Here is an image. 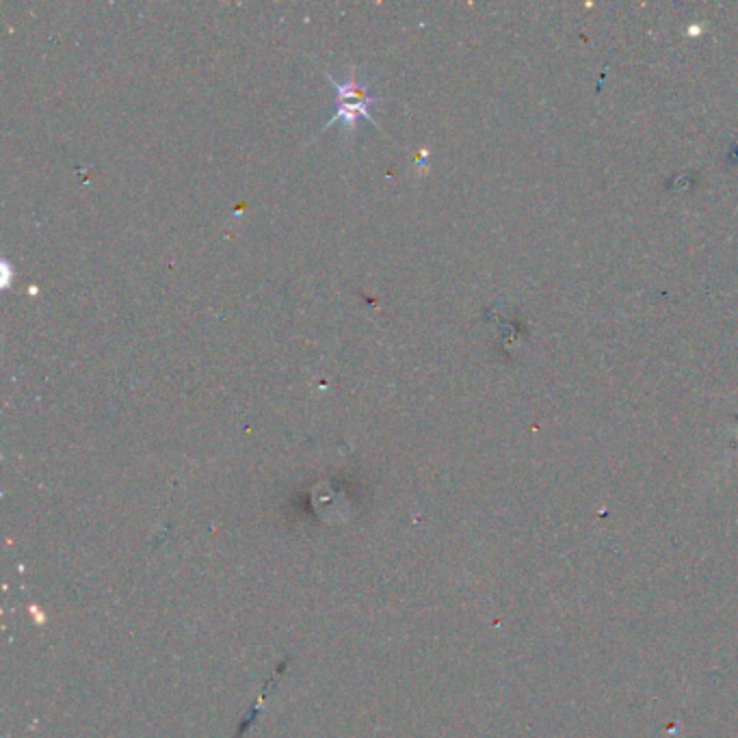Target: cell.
I'll use <instances>...</instances> for the list:
<instances>
[{"mask_svg":"<svg viewBox=\"0 0 738 738\" xmlns=\"http://www.w3.org/2000/svg\"><path fill=\"white\" fill-rule=\"evenodd\" d=\"M327 78H329V83H334L336 87V113L329 117L325 130L336 124H342L347 130H353L360 117H364L366 122H373L371 109L379 102V98L373 96L371 89L358 81V76L351 74L345 83L336 81V78L329 74Z\"/></svg>","mask_w":738,"mask_h":738,"instance_id":"obj_1","label":"cell"}]
</instances>
